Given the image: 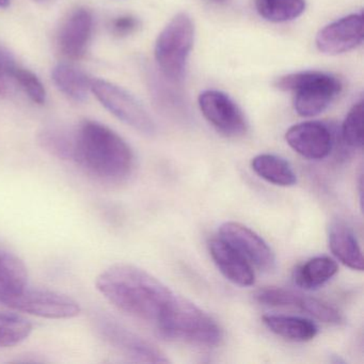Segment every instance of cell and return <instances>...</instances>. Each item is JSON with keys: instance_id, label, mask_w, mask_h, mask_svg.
Segmentation results:
<instances>
[{"instance_id": "obj_26", "label": "cell", "mask_w": 364, "mask_h": 364, "mask_svg": "<svg viewBox=\"0 0 364 364\" xmlns=\"http://www.w3.org/2000/svg\"><path fill=\"white\" fill-rule=\"evenodd\" d=\"M255 298L265 306L299 309L304 295L282 287H264L257 291Z\"/></svg>"}, {"instance_id": "obj_24", "label": "cell", "mask_w": 364, "mask_h": 364, "mask_svg": "<svg viewBox=\"0 0 364 364\" xmlns=\"http://www.w3.org/2000/svg\"><path fill=\"white\" fill-rule=\"evenodd\" d=\"M31 332L33 325L28 319L16 313L0 312V348L21 344Z\"/></svg>"}, {"instance_id": "obj_1", "label": "cell", "mask_w": 364, "mask_h": 364, "mask_svg": "<svg viewBox=\"0 0 364 364\" xmlns=\"http://www.w3.org/2000/svg\"><path fill=\"white\" fill-rule=\"evenodd\" d=\"M95 284L97 291L119 310L154 325L176 296L159 279L131 264L110 266L99 274Z\"/></svg>"}, {"instance_id": "obj_2", "label": "cell", "mask_w": 364, "mask_h": 364, "mask_svg": "<svg viewBox=\"0 0 364 364\" xmlns=\"http://www.w3.org/2000/svg\"><path fill=\"white\" fill-rule=\"evenodd\" d=\"M74 132L72 163L89 176L105 184H119L131 176L133 151L116 132L92 120L82 121Z\"/></svg>"}, {"instance_id": "obj_7", "label": "cell", "mask_w": 364, "mask_h": 364, "mask_svg": "<svg viewBox=\"0 0 364 364\" xmlns=\"http://www.w3.org/2000/svg\"><path fill=\"white\" fill-rule=\"evenodd\" d=\"M95 328L100 336L110 345L127 357L138 362L148 363H167L169 362L165 353H161L155 345L144 340L129 328L123 326L112 317L99 314L95 318Z\"/></svg>"}, {"instance_id": "obj_19", "label": "cell", "mask_w": 364, "mask_h": 364, "mask_svg": "<svg viewBox=\"0 0 364 364\" xmlns=\"http://www.w3.org/2000/svg\"><path fill=\"white\" fill-rule=\"evenodd\" d=\"M338 270V264L331 257H313L294 270L293 280L302 289H315L336 276Z\"/></svg>"}, {"instance_id": "obj_22", "label": "cell", "mask_w": 364, "mask_h": 364, "mask_svg": "<svg viewBox=\"0 0 364 364\" xmlns=\"http://www.w3.org/2000/svg\"><path fill=\"white\" fill-rule=\"evenodd\" d=\"M74 129L65 127H48L38 136L40 146L56 159L72 161L74 153Z\"/></svg>"}, {"instance_id": "obj_11", "label": "cell", "mask_w": 364, "mask_h": 364, "mask_svg": "<svg viewBox=\"0 0 364 364\" xmlns=\"http://www.w3.org/2000/svg\"><path fill=\"white\" fill-rule=\"evenodd\" d=\"M363 42V16L350 14L323 27L316 37L319 52L340 55L355 50Z\"/></svg>"}, {"instance_id": "obj_23", "label": "cell", "mask_w": 364, "mask_h": 364, "mask_svg": "<svg viewBox=\"0 0 364 364\" xmlns=\"http://www.w3.org/2000/svg\"><path fill=\"white\" fill-rule=\"evenodd\" d=\"M259 16L269 22L284 23L299 18L306 10L304 0H255Z\"/></svg>"}, {"instance_id": "obj_32", "label": "cell", "mask_w": 364, "mask_h": 364, "mask_svg": "<svg viewBox=\"0 0 364 364\" xmlns=\"http://www.w3.org/2000/svg\"><path fill=\"white\" fill-rule=\"evenodd\" d=\"M35 1H39V3H43V1H48V0H35Z\"/></svg>"}, {"instance_id": "obj_5", "label": "cell", "mask_w": 364, "mask_h": 364, "mask_svg": "<svg viewBox=\"0 0 364 364\" xmlns=\"http://www.w3.org/2000/svg\"><path fill=\"white\" fill-rule=\"evenodd\" d=\"M193 41L195 26L188 14H176L163 29L154 53L157 65L168 80L182 82Z\"/></svg>"}, {"instance_id": "obj_30", "label": "cell", "mask_w": 364, "mask_h": 364, "mask_svg": "<svg viewBox=\"0 0 364 364\" xmlns=\"http://www.w3.org/2000/svg\"><path fill=\"white\" fill-rule=\"evenodd\" d=\"M10 5V0H0V8H7Z\"/></svg>"}, {"instance_id": "obj_17", "label": "cell", "mask_w": 364, "mask_h": 364, "mask_svg": "<svg viewBox=\"0 0 364 364\" xmlns=\"http://www.w3.org/2000/svg\"><path fill=\"white\" fill-rule=\"evenodd\" d=\"M262 319L270 331L293 342H308L313 340L318 332L317 326L304 317L268 314L264 315Z\"/></svg>"}, {"instance_id": "obj_15", "label": "cell", "mask_w": 364, "mask_h": 364, "mask_svg": "<svg viewBox=\"0 0 364 364\" xmlns=\"http://www.w3.org/2000/svg\"><path fill=\"white\" fill-rule=\"evenodd\" d=\"M28 279L24 261L0 245V304L9 306L28 287Z\"/></svg>"}, {"instance_id": "obj_12", "label": "cell", "mask_w": 364, "mask_h": 364, "mask_svg": "<svg viewBox=\"0 0 364 364\" xmlns=\"http://www.w3.org/2000/svg\"><path fill=\"white\" fill-rule=\"evenodd\" d=\"M285 140L298 154L314 161L326 159L333 146L331 131L321 122H304L294 125L285 134Z\"/></svg>"}, {"instance_id": "obj_28", "label": "cell", "mask_w": 364, "mask_h": 364, "mask_svg": "<svg viewBox=\"0 0 364 364\" xmlns=\"http://www.w3.org/2000/svg\"><path fill=\"white\" fill-rule=\"evenodd\" d=\"M139 26V21L133 16H122L112 22V31L118 37L132 35Z\"/></svg>"}, {"instance_id": "obj_18", "label": "cell", "mask_w": 364, "mask_h": 364, "mask_svg": "<svg viewBox=\"0 0 364 364\" xmlns=\"http://www.w3.org/2000/svg\"><path fill=\"white\" fill-rule=\"evenodd\" d=\"M0 70L20 85L31 101L39 105L46 103V91L41 80L33 72L18 65L11 53L4 48H0Z\"/></svg>"}, {"instance_id": "obj_13", "label": "cell", "mask_w": 364, "mask_h": 364, "mask_svg": "<svg viewBox=\"0 0 364 364\" xmlns=\"http://www.w3.org/2000/svg\"><path fill=\"white\" fill-rule=\"evenodd\" d=\"M93 33V16L86 8H78L63 22L57 36V46L63 56L80 59L86 53Z\"/></svg>"}, {"instance_id": "obj_3", "label": "cell", "mask_w": 364, "mask_h": 364, "mask_svg": "<svg viewBox=\"0 0 364 364\" xmlns=\"http://www.w3.org/2000/svg\"><path fill=\"white\" fill-rule=\"evenodd\" d=\"M155 326L167 340L198 346L215 347L223 338L220 326L210 315L178 295Z\"/></svg>"}, {"instance_id": "obj_14", "label": "cell", "mask_w": 364, "mask_h": 364, "mask_svg": "<svg viewBox=\"0 0 364 364\" xmlns=\"http://www.w3.org/2000/svg\"><path fill=\"white\" fill-rule=\"evenodd\" d=\"M212 259L221 274L240 287L255 284V274L252 265L233 248L231 245L219 238H213L208 244Z\"/></svg>"}, {"instance_id": "obj_10", "label": "cell", "mask_w": 364, "mask_h": 364, "mask_svg": "<svg viewBox=\"0 0 364 364\" xmlns=\"http://www.w3.org/2000/svg\"><path fill=\"white\" fill-rule=\"evenodd\" d=\"M219 237L231 245L251 265L264 272L276 267V257L267 242L252 230L242 223H223L219 228Z\"/></svg>"}, {"instance_id": "obj_25", "label": "cell", "mask_w": 364, "mask_h": 364, "mask_svg": "<svg viewBox=\"0 0 364 364\" xmlns=\"http://www.w3.org/2000/svg\"><path fill=\"white\" fill-rule=\"evenodd\" d=\"M342 139L347 146L360 149L363 146V103L358 102L349 110L342 125Z\"/></svg>"}, {"instance_id": "obj_8", "label": "cell", "mask_w": 364, "mask_h": 364, "mask_svg": "<svg viewBox=\"0 0 364 364\" xmlns=\"http://www.w3.org/2000/svg\"><path fill=\"white\" fill-rule=\"evenodd\" d=\"M8 308L48 319L74 318L82 312L80 304L73 298L59 291L31 285Z\"/></svg>"}, {"instance_id": "obj_4", "label": "cell", "mask_w": 364, "mask_h": 364, "mask_svg": "<svg viewBox=\"0 0 364 364\" xmlns=\"http://www.w3.org/2000/svg\"><path fill=\"white\" fill-rule=\"evenodd\" d=\"M276 87L294 93V108L299 116L306 118L325 112L342 90L338 78L318 71L282 76L277 80Z\"/></svg>"}, {"instance_id": "obj_29", "label": "cell", "mask_w": 364, "mask_h": 364, "mask_svg": "<svg viewBox=\"0 0 364 364\" xmlns=\"http://www.w3.org/2000/svg\"><path fill=\"white\" fill-rule=\"evenodd\" d=\"M7 93L8 85L5 80V74L0 70V97H4V95H7Z\"/></svg>"}, {"instance_id": "obj_9", "label": "cell", "mask_w": 364, "mask_h": 364, "mask_svg": "<svg viewBox=\"0 0 364 364\" xmlns=\"http://www.w3.org/2000/svg\"><path fill=\"white\" fill-rule=\"evenodd\" d=\"M199 106L206 120L227 137H242L248 123L240 106L225 93L206 90L199 97Z\"/></svg>"}, {"instance_id": "obj_20", "label": "cell", "mask_w": 364, "mask_h": 364, "mask_svg": "<svg viewBox=\"0 0 364 364\" xmlns=\"http://www.w3.org/2000/svg\"><path fill=\"white\" fill-rule=\"evenodd\" d=\"M253 171L270 184L277 186H294L297 176L289 161L274 154H259L251 161Z\"/></svg>"}, {"instance_id": "obj_21", "label": "cell", "mask_w": 364, "mask_h": 364, "mask_svg": "<svg viewBox=\"0 0 364 364\" xmlns=\"http://www.w3.org/2000/svg\"><path fill=\"white\" fill-rule=\"evenodd\" d=\"M52 76L57 88L72 101H86L92 80L82 70L68 63H60L54 68Z\"/></svg>"}, {"instance_id": "obj_27", "label": "cell", "mask_w": 364, "mask_h": 364, "mask_svg": "<svg viewBox=\"0 0 364 364\" xmlns=\"http://www.w3.org/2000/svg\"><path fill=\"white\" fill-rule=\"evenodd\" d=\"M299 309L323 323L336 325L343 321L342 314L338 309L323 300L317 299V298L304 295Z\"/></svg>"}, {"instance_id": "obj_16", "label": "cell", "mask_w": 364, "mask_h": 364, "mask_svg": "<svg viewBox=\"0 0 364 364\" xmlns=\"http://www.w3.org/2000/svg\"><path fill=\"white\" fill-rule=\"evenodd\" d=\"M328 242L334 257L353 270H363L361 248L353 230L342 220H334L328 229Z\"/></svg>"}, {"instance_id": "obj_31", "label": "cell", "mask_w": 364, "mask_h": 364, "mask_svg": "<svg viewBox=\"0 0 364 364\" xmlns=\"http://www.w3.org/2000/svg\"><path fill=\"white\" fill-rule=\"evenodd\" d=\"M212 1L217 4H225L227 3L228 0H212Z\"/></svg>"}, {"instance_id": "obj_6", "label": "cell", "mask_w": 364, "mask_h": 364, "mask_svg": "<svg viewBox=\"0 0 364 364\" xmlns=\"http://www.w3.org/2000/svg\"><path fill=\"white\" fill-rule=\"evenodd\" d=\"M91 91L114 117L144 135L156 132L154 121L136 97L121 87L103 80H92Z\"/></svg>"}]
</instances>
